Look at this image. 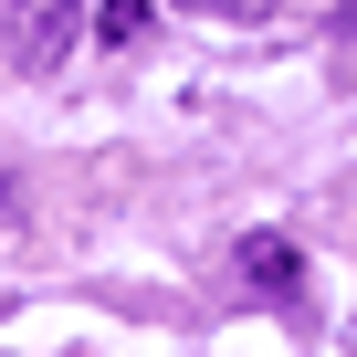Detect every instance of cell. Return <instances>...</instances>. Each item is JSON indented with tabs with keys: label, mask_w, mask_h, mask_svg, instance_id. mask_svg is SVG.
Listing matches in <instances>:
<instances>
[{
	"label": "cell",
	"mask_w": 357,
	"mask_h": 357,
	"mask_svg": "<svg viewBox=\"0 0 357 357\" xmlns=\"http://www.w3.org/2000/svg\"><path fill=\"white\" fill-rule=\"evenodd\" d=\"M84 32V0H0V53H11L22 74H53Z\"/></svg>",
	"instance_id": "cell-1"
},
{
	"label": "cell",
	"mask_w": 357,
	"mask_h": 357,
	"mask_svg": "<svg viewBox=\"0 0 357 357\" xmlns=\"http://www.w3.org/2000/svg\"><path fill=\"white\" fill-rule=\"evenodd\" d=\"M242 273H252V294H273L284 315H305V284H294V242L284 231H252L242 242Z\"/></svg>",
	"instance_id": "cell-2"
},
{
	"label": "cell",
	"mask_w": 357,
	"mask_h": 357,
	"mask_svg": "<svg viewBox=\"0 0 357 357\" xmlns=\"http://www.w3.org/2000/svg\"><path fill=\"white\" fill-rule=\"evenodd\" d=\"M178 11H200V22H273V0H178Z\"/></svg>",
	"instance_id": "cell-3"
},
{
	"label": "cell",
	"mask_w": 357,
	"mask_h": 357,
	"mask_svg": "<svg viewBox=\"0 0 357 357\" xmlns=\"http://www.w3.org/2000/svg\"><path fill=\"white\" fill-rule=\"evenodd\" d=\"M95 32H105V43H137V32H147V0H105Z\"/></svg>",
	"instance_id": "cell-4"
},
{
	"label": "cell",
	"mask_w": 357,
	"mask_h": 357,
	"mask_svg": "<svg viewBox=\"0 0 357 357\" xmlns=\"http://www.w3.org/2000/svg\"><path fill=\"white\" fill-rule=\"evenodd\" d=\"M11 190H22V168H11V158H0V211H11Z\"/></svg>",
	"instance_id": "cell-5"
}]
</instances>
